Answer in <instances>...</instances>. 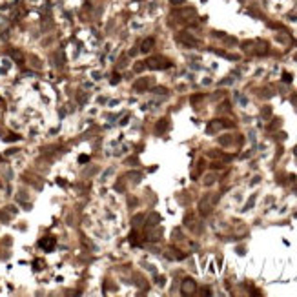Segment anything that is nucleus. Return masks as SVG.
I'll use <instances>...</instances> for the list:
<instances>
[{
  "instance_id": "f257e3e1",
  "label": "nucleus",
  "mask_w": 297,
  "mask_h": 297,
  "mask_svg": "<svg viewBox=\"0 0 297 297\" xmlns=\"http://www.w3.org/2000/svg\"><path fill=\"white\" fill-rule=\"evenodd\" d=\"M193 290H195V283L190 281V279H186L184 284H182V292H184V294H191Z\"/></svg>"
}]
</instances>
